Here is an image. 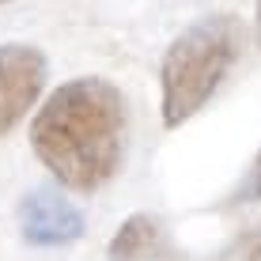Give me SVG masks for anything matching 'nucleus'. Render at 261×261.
<instances>
[{"label": "nucleus", "mask_w": 261, "mask_h": 261, "mask_svg": "<svg viewBox=\"0 0 261 261\" xmlns=\"http://www.w3.org/2000/svg\"><path fill=\"white\" fill-rule=\"evenodd\" d=\"M167 250V231L155 216L137 212L114 231L110 246H106V257L110 261H159Z\"/></svg>", "instance_id": "5"}, {"label": "nucleus", "mask_w": 261, "mask_h": 261, "mask_svg": "<svg viewBox=\"0 0 261 261\" xmlns=\"http://www.w3.org/2000/svg\"><path fill=\"white\" fill-rule=\"evenodd\" d=\"M216 261H261V223H254L242 235H235Z\"/></svg>", "instance_id": "6"}, {"label": "nucleus", "mask_w": 261, "mask_h": 261, "mask_svg": "<svg viewBox=\"0 0 261 261\" xmlns=\"http://www.w3.org/2000/svg\"><path fill=\"white\" fill-rule=\"evenodd\" d=\"M254 38H257V49H261V0H254Z\"/></svg>", "instance_id": "8"}, {"label": "nucleus", "mask_w": 261, "mask_h": 261, "mask_svg": "<svg viewBox=\"0 0 261 261\" xmlns=\"http://www.w3.org/2000/svg\"><path fill=\"white\" fill-rule=\"evenodd\" d=\"M227 201L231 204H254V201H261V148H257V155L250 159L246 174L239 178V186L231 190Z\"/></svg>", "instance_id": "7"}, {"label": "nucleus", "mask_w": 261, "mask_h": 261, "mask_svg": "<svg viewBox=\"0 0 261 261\" xmlns=\"http://www.w3.org/2000/svg\"><path fill=\"white\" fill-rule=\"evenodd\" d=\"M0 4H8V0H0Z\"/></svg>", "instance_id": "9"}, {"label": "nucleus", "mask_w": 261, "mask_h": 261, "mask_svg": "<svg viewBox=\"0 0 261 261\" xmlns=\"http://www.w3.org/2000/svg\"><path fill=\"white\" fill-rule=\"evenodd\" d=\"M15 220H19V231L31 246H68L84 235V212L80 204H72L61 190H31L23 193L19 208H15Z\"/></svg>", "instance_id": "4"}, {"label": "nucleus", "mask_w": 261, "mask_h": 261, "mask_svg": "<svg viewBox=\"0 0 261 261\" xmlns=\"http://www.w3.org/2000/svg\"><path fill=\"white\" fill-rule=\"evenodd\" d=\"M242 19L231 12L201 15L163 53L159 65V110L167 129H182L220 91L227 72L242 57Z\"/></svg>", "instance_id": "2"}, {"label": "nucleus", "mask_w": 261, "mask_h": 261, "mask_svg": "<svg viewBox=\"0 0 261 261\" xmlns=\"http://www.w3.org/2000/svg\"><path fill=\"white\" fill-rule=\"evenodd\" d=\"M49 65L38 46H23V42H8L0 46V137L19 125L38 95L46 91Z\"/></svg>", "instance_id": "3"}, {"label": "nucleus", "mask_w": 261, "mask_h": 261, "mask_svg": "<svg viewBox=\"0 0 261 261\" xmlns=\"http://www.w3.org/2000/svg\"><path fill=\"white\" fill-rule=\"evenodd\" d=\"M129 140L125 95L102 76L61 84L31 121L38 163L72 193H95L118 178Z\"/></svg>", "instance_id": "1"}]
</instances>
